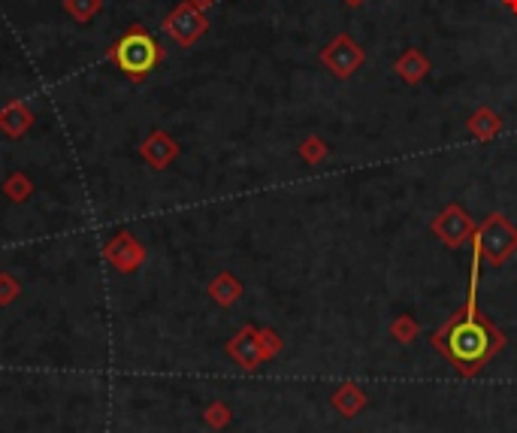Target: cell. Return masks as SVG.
<instances>
[{
	"mask_svg": "<svg viewBox=\"0 0 517 433\" xmlns=\"http://www.w3.org/2000/svg\"><path fill=\"white\" fill-rule=\"evenodd\" d=\"M475 282H478V270H472L469 306H466V312L445 333L448 355H451V361H457L460 366H475L478 361H485L490 355V348H494L490 328L485 321H478V312H475Z\"/></svg>",
	"mask_w": 517,
	"mask_h": 433,
	"instance_id": "6da1fadb",
	"label": "cell"
},
{
	"mask_svg": "<svg viewBox=\"0 0 517 433\" xmlns=\"http://www.w3.org/2000/svg\"><path fill=\"white\" fill-rule=\"evenodd\" d=\"M115 64H119L124 73H130V77H146V73L157 64L155 40L139 31L121 37L119 46H115Z\"/></svg>",
	"mask_w": 517,
	"mask_h": 433,
	"instance_id": "7a4b0ae2",
	"label": "cell"
}]
</instances>
